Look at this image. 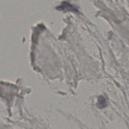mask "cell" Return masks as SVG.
Masks as SVG:
<instances>
[{
    "mask_svg": "<svg viewBox=\"0 0 129 129\" xmlns=\"http://www.w3.org/2000/svg\"><path fill=\"white\" fill-rule=\"evenodd\" d=\"M107 101H106V99L102 96H99L98 99V101H97V106L99 108H102L106 107L107 106Z\"/></svg>",
    "mask_w": 129,
    "mask_h": 129,
    "instance_id": "1",
    "label": "cell"
}]
</instances>
